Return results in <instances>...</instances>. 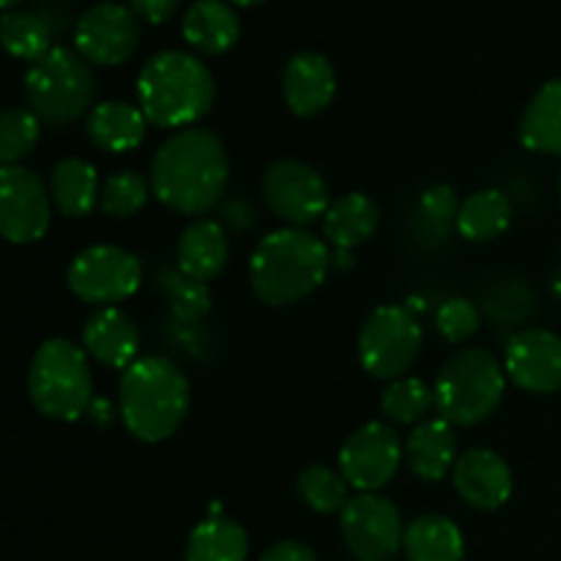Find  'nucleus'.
<instances>
[{
    "instance_id": "nucleus-1",
    "label": "nucleus",
    "mask_w": 561,
    "mask_h": 561,
    "mask_svg": "<svg viewBox=\"0 0 561 561\" xmlns=\"http://www.w3.org/2000/svg\"><path fill=\"white\" fill-rule=\"evenodd\" d=\"M228 151L208 129H181L162 142L151 162V186L170 211L201 217L225 195Z\"/></svg>"
},
{
    "instance_id": "nucleus-2",
    "label": "nucleus",
    "mask_w": 561,
    "mask_h": 561,
    "mask_svg": "<svg viewBox=\"0 0 561 561\" xmlns=\"http://www.w3.org/2000/svg\"><path fill=\"white\" fill-rule=\"evenodd\" d=\"M332 255L327 244L301 228L268 233L250 257V285L268 307H288L307 299L327 279Z\"/></svg>"
},
{
    "instance_id": "nucleus-3",
    "label": "nucleus",
    "mask_w": 561,
    "mask_h": 561,
    "mask_svg": "<svg viewBox=\"0 0 561 561\" xmlns=\"http://www.w3.org/2000/svg\"><path fill=\"white\" fill-rule=\"evenodd\" d=\"M118 403L126 431L140 442L159 444L190 414V381L164 356H146L121 376Z\"/></svg>"
},
{
    "instance_id": "nucleus-4",
    "label": "nucleus",
    "mask_w": 561,
    "mask_h": 561,
    "mask_svg": "<svg viewBox=\"0 0 561 561\" xmlns=\"http://www.w3.org/2000/svg\"><path fill=\"white\" fill-rule=\"evenodd\" d=\"M217 85L211 71L195 55L164 49L157 53L137 77V99L148 121L164 129L197 124L211 110Z\"/></svg>"
},
{
    "instance_id": "nucleus-5",
    "label": "nucleus",
    "mask_w": 561,
    "mask_h": 561,
    "mask_svg": "<svg viewBox=\"0 0 561 561\" xmlns=\"http://www.w3.org/2000/svg\"><path fill=\"white\" fill-rule=\"evenodd\" d=\"M507 370L485 348H460L444 362L436 378V409L449 425L474 427L499 409Z\"/></svg>"
},
{
    "instance_id": "nucleus-6",
    "label": "nucleus",
    "mask_w": 561,
    "mask_h": 561,
    "mask_svg": "<svg viewBox=\"0 0 561 561\" xmlns=\"http://www.w3.org/2000/svg\"><path fill=\"white\" fill-rule=\"evenodd\" d=\"M27 394L38 414L47 420L75 422L91 409L93 378L88 354L64 337L42 343L27 370Z\"/></svg>"
},
{
    "instance_id": "nucleus-7",
    "label": "nucleus",
    "mask_w": 561,
    "mask_h": 561,
    "mask_svg": "<svg viewBox=\"0 0 561 561\" xmlns=\"http://www.w3.org/2000/svg\"><path fill=\"white\" fill-rule=\"evenodd\" d=\"M93 91L96 85L88 60L66 47L49 49L25 75L27 107L49 126H66L82 118L91 107Z\"/></svg>"
},
{
    "instance_id": "nucleus-8",
    "label": "nucleus",
    "mask_w": 561,
    "mask_h": 561,
    "mask_svg": "<svg viewBox=\"0 0 561 561\" xmlns=\"http://www.w3.org/2000/svg\"><path fill=\"white\" fill-rule=\"evenodd\" d=\"M422 348V327L405 307L383 305L373 312L359 332L362 367L373 378L398 381Z\"/></svg>"
},
{
    "instance_id": "nucleus-9",
    "label": "nucleus",
    "mask_w": 561,
    "mask_h": 561,
    "mask_svg": "<svg viewBox=\"0 0 561 561\" xmlns=\"http://www.w3.org/2000/svg\"><path fill=\"white\" fill-rule=\"evenodd\" d=\"M142 283V266L131 252L113 244H96L82 250L66 272L71 294L88 305H118L137 294Z\"/></svg>"
},
{
    "instance_id": "nucleus-10",
    "label": "nucleus",
    "mask_w": 561,
    "mask_h": 561,
    "mask_svg": "<svg viewBox=\"0 0 561 561\" xmlns=\"http://www.w3.org/2000/svg\"><path fill=\"white\" fill-rule=\"evenodd\" d=\"M348 551L359 561H389L403 548L405 526L400 510L378 493H359L340 513Z\"/></svg>"
},
{
    "instance_id": "nucleus-11",
    "label": "nucleus",
    "mask_w": 561,
    "mask_h": 561,
    "mask_svg": "<svg viewBox=\"0 0 561 561\" xmlns=\"http://www.w3.org/2000/svg\"><path fill=\"white\" fill-rule=\"evenodd\" d=\"M263 201L294 228H305L327 217L332 206L323 175L299 159H279L263 173Z\"/></svg>"
},
{
    "instance_id": "nucleus-12",
    "label": "nucleus",
    "mask_w": 561,
    "mask_h": 561,
    "mask_svg": "<svg viewBox=\"0 0 561 561\" xmlns=\"http://www.w3.org/2000/svg\"><path fill=\"white\" fill-rule=\"evenodd\" d=\"M49 190L22 164L0 170V233L9 244H33L49 228Z\"/></svg>"
},
{
    "instance_id": "nucleus-13",
    "label": "nucleus",
    "mask_w": 561,
    "mask_h": 561,
    "mask_svg": "<svg viewBox=\"0 0 561 561\" xmlns=\"http://www.w3.org/2000/svg\"><path fill=\"white\" fill-rule=\"evenodd\" d=\"M403 458L405 447L398 433L383 422H367L340 449V474L356 491L376 493L394 480Z\"/></svg>"
},
{
    "instance_id": "nucleus-14",
    "label": "nucleus",
    "mask_w": 561,
    "mask_h": 561,
    "mask_svg": "<svg viewBox=\"0 0 561 561\" xmlns=\"http://www.w3.org/2000/svg\"><path fill=\"white\" fill-rule=\"evenodd\" d=\"M140 22L121 3H96L75 27L77 53L96 66H118L140 47Z\"/></svg>"
},
{
    "instance_id": "nucleus-15",
    "label": "nucleus",
    "mask_w": 561,
    "mask_h": 561,
    "mask_svg": "<svg viewBox=\"0 0 561 561\" xmlns=\"http://www.w3.org/2000/svg\"><path fill=\"white\" fill-rule=\"evenodd\" d=\"M504 370L515 387L535 394L561 389V337L548 329H524L513 334L504 351Z\"/></svg>"
},
{
    "instance_id": "nucleus-16",
    "label": "nucleus",
    "mask_w": 561,
    "mask_h": 561,
    "mask_svg": "<svg viewBox=\"0 0 561 561\" xmlns=\"http://www.w3.org/2000/svg\"><path fill=\"white\" fill-rule=\"evenodd\" d=\"M455 491L469 507L491 510L504 507L513 496V471L507 460L485 447L466 449L453 469Z\"/></svg>"
},
{
    "instance_id": "nucleus-17",
    "label": "nucleus",
    "mask_w": 561,
    "mask_h": 561,
    "mask_svg": "<svg viewBox=\"0 0 561 561\" xmlns=\"http://www.w3.org/2000/svg\"><path fill=\"white\" fill-rule=\"evenodd\" d=\"M337 93V75L321 53H296L283 71L285 104L301 118L323 113Z\"/></svg>"
},
{
    "instance_id": "nucleus-18",
    "label": "nucleus",
    "mask_w": 561,
    "mask_h": 561,
    "mask_svg": "<svg viewBox=\"0 0 561 561\" xmlns=\"http://www.w3.org/2000/svg\"><path fill=\"white\" fill-rule=\"evenodd\" d=\"M82 348L88 356L113 370H126L135 365V356L140 351V334L135 321L118 307H104L88 318L82 329Z\"/></svg>"
},
{
    "instance_id": "nucleus-19",
    "label": "nucleus",
    "mask_w": 561,
    "mask_h": 561,
    "mask_svg": "<svg viewBox=\"0 0 561 561\" xmlns=\"http://www.w3.org/2000/svg\"><path fill=\"white\" fill-rule=\"evenodd\" d=\"M405 463L420 480L438 482L458 463V436L447 420H427L416 425L405 442Z\"/></svg>"
},
{
    "instance_id": "nucleus-20",
    "label": "nucleus",
    "mask_w": 561,
    "mask_h": 561,
    "mask_svg": "<svg viewBox=\"0 0 561 561\" xmlns=\"http://www.w3.org/2000/svg\"><path fill=\"white\" fill-rule=\"evenodd\" d=\"M184 38L206 55H222L239 42L241 20L225 0H195L181 22Z\"/></svg>"
},
{
    "instance_id": "nucleus-21",
    "label": "nucleus",
    "mask_w": 561,
    "mask_h": 561,
    "mask_svg": "<svg viewBox=\"0 0 561 561\" xmlns=\"http://www.w3.org/2000/svg\"><path fill=\"white\" fill-rule=\"evenodd\" d=\"M146 113L129 102H102L88 113L85 131L91 142L102 151L124 153L135 151L146 140Z\"/></svg>"
},
{
    "instance_id": "nucleus-22",
    "label": "nucleus",
    "mask_w": 561,
    "mask_h": 561,
    "mask_svg": "<svg viewBox=\"0 0 561 561\" xmlns=\"http://www.w3.org/2000/svg\"><path fill=\"white\" fill-rule=\"evenodd\" d=\"M230 244L222 225L214 219H197L179 239V268L195 279H211L228 266Z\"/></svg>"
},
{
    "instance_id": "nucleus-23",
    "label": "nucleus",
    "mask_w": 561,
    "mask_h": 561,
    "mask_svg": "<svg viewBox=\"0 0 561 561\" xmlns=\"http://www.w3.org/2000/svg\"><path fill=\"white\" fill-rule=\"evenodd\" d=\"M403 551L409 561H463L466 542L447 515H420L405 526Z\"/></svg>"
},
{
    "instance_id": "nucleus-24",
    "label": "nucleus",
    "mask_w": 561,
    "mask_h": 561,
    "mask_svg": "<svg viewBox=\"0 0 561 561\" xmlns=\"http://www.w3.org/2000/svg\"><path fill=\"white\" fill-rule=\"evenodd\" d=\"M520 142L529 151L561 157V77L546 82L520 115Z\"/></svg>"
},
{
    "instance_id": "nucleus-25",
    "label": "nucleus",
    "mask_w": 561,
    "mask_h": 561,
    "mask_svg": "<svg viewBox=\"0 0 561 561\" xmlns=\"http://www.w3.org/2000/svg\"><path fill=\"white\" fill-rule=\"evenodd\" d=\"M381 222V211L365 192H351L329 206L323 217V233L337 250H354L365 244Z\"/></svg>"
},
{
    "instance_id": "nucleus-26",
    "label": "nucleus",
    "mask_w": 561,
    "mask_h": 561,
    "mask_svg": "<svg viewBox=\"0 0 561 561\" xmlns=\"http://www.w3.org/2000/svg\"><path fill=\"white\" fill-rule=\"evenodd\" d=\"M49 195H53L55 206H58L64 217H88L96 208L99 197H102L99 175L93 164L77 157H69L55 164L53 175H49Z\"/></svg>"
},
{
    "instance_id": "nucleus-27",
    "label": "nucleus",
    "mask_w": 561,
    "mask_h": 561,
    "mask_svg": "<svg viewBox=\"0 0 561 561\" xmlns=\"http://www.w3.org/2000/svg\"><path fill=\"white\" fill-rule=\"evenodd\" d=\"M458 230L469 241H493L513 222V203L504 192L482 190L466 197L458 211Z\"/></svg>"
},
{
    "instance_id": "nucleus-28",
    "label": "nucleus",
    "mask_w": 561,
    "mask_h": 561,
    "mask_svg": "<svg viewBox=\"0 0 561 561\" xmlns=\"http://www.w3.org/2000/svg\"><path fill=\"white\" fill-rule=\"evenodd\" d=\"M247 551V531L222 515L197 524L186 540V561H244Z\"/></svg>"
},
{
    "instance_id": "nucleus-29",
    "label": "nucleus",
    "mask_w": 561,
    "mask_h": 561,
    "mask_svg": "<svg viewBox=\"0 0 561 561\" xmlns=\"http://www.w3.org/2000/svg\"><path fill=\"white\" fill-rule=\"evenodd\" d=\"M0 36H3V47L9 49L14 58L33 60L49 53V25L44 16L33 14V11H5L3 22H0Z\"/></svg>"
},
{
    "instance_id": "nucleus-30",
    "label": "nucleus",
    "mask_w": 561,
    "mask_h": 561,
    "mask_svg": "<svg viewBox=\"0 0 561 561\" xmlns=\"http://www.w3.org/2000/svg\"><path fill=\"white\" fill-rule=\"evenodd\" d=\"M299 496L307 507H312L316 513H343L348 499V480H345L340 471L329 469V466H307L299 474Z\"/></svg>"
},
{
    "instance_id": "nucleus-31",
    "label": "nucleus",
    "mask_w": 561,
    "mask_h": 561,
    "mask_svg": "<svg viewBox=\"0 0 561 561\" xmlns=\"http://www.w3.org/2000/svg\"><path fill=\"white\" fill-rule=\"evenodd\" d=\"M42 121L31 107H5L0 115V162L3 168L20 164L36 148Z\"/></svg>"
},
{
    "instance_id": "nucleus-32",
    "label": "nucleus",
    "mask_w": 561,
    "mask_h": 561,
    "mask_svg": "<svg viewBox=\"0 0 561 561\" xmlns=\"http://www.w3.org/2000/svg\"><path fill=\"white\" fill-rule=\"evenodd\" d=\"M151 179L135 173V170H121V173L110 175L102 184V197H99V206L107 217L126 219L135 217L142 206L151 197Z\"/></svg>"
},
{
    "instance_id": "nucleus-33",
    "label": "nucleus",
    "mask_w": 561,
    "mask_h": 561,
    "mask_svg": "<svg viewBox=\"0 0 561 561\" xmlns=\"http://www.w3.org/2000/svg\"><path fill=\"white\" fill-rule=\"evenodd\" d=\"M436 405V392L420 378H398L381 394L383 414L400 425L420 422Z\"/></svg>"
},
{
    "instance_id": "nucleus-34",
    "label": "nucleus",
    "mask_w": 561,
    "mask_h": 561,
    "mask_svg": "<svg viewBox=\"0 0 561 561\" xmlns=\"http://www.w3.org/2000/svg\"><path fill=\"white\" fill-rule=\"evenodd\" d=\"M162 288L164 296H168L170 312H173L181 323L201 321V318L211 310V290L206 288V283L190 277V274H184L181 268L162 274Z\"/></svg>"
},
{
    "instance_id": "nucleus-35",
    "label": "nucleus",
    "mask_w": 561,
    "mask_h": 561,
    "mask_svg": "<svg viewBox=\"0 0 561 561\" xmlns=\"http://www.w3.org/2000/svg\"><path fill=\"white\" fill-rule=\"evenodd\" d=\"M537 299L531 294L529 285L518 283H502L496 290L488 296V312L496 318L499 323H520L535 312Z\"/></svg>"
},
{
    "instance_id": "nucleus-36",
    "label": "nucleus",
    "mask_w": 561,
    "mask_h": 561,
    "mask_svg": "<svg viewBox=\"0 0 561 561\" xmlns=\"http://www.w3.org/2000/svg\"><path fill=\"white\" fill-rule=\"evenodd\" d=\"M436 327L447 343H463L480 332V310L469 299H447L438 307Z\"/></svg>"
},
{
    "instance_id": "nucleus-37",
    "label": "nucleus",
    "mask_w": 561,
    "mask_h": 561,
    "mask_svg": "<svg viewBox=\"0 0 561 561\" xmlns=\"http://www.w3.org/2000/svg\"><path fill=\"white\" fill-rule=\"evenodd\" d=\"M422 211L425 217H431L433 222H449V219H458V195H455L453 186L447 184H436L431 190L422 192V201H420Z\"/></svg>"
},
{
    "instance_id": "nucleus-38",
    "label": "nucleus",
    "mask_w": 561,
    "mask_h": 561,
    "mask_svg": "<svg viewBox=\"0 0 561 561\" xmlns=\"http://www.w3.org/2000/svg\"><path fill=\"white\" fill-rule=\"evenodd\" d=\"M129 9L135 11L140 20L153 22V25H162L179 9V0H129Z\"/></svg>"
},
{
    "instance_id": "nucleus-39",
    "label": "nucleus",
    "mask_w": 561,
    "mask_h": 561,
    "mask_svg": "<svg viewBox=\"0 0 561 561\" xmlns=\"http://www.w3.org/2000/svg\"><path fill=\"white\" fill-rule=\"evenodd\" d=\"M261 561H318V557L312 548L305 546V542L283 540L277 542V546L268 548V551L261 557Z\"/></svg>"
},
{
    "instance_id": "nucleus-40",
    "label": "nucleus",
    "mask_w": 561,
    "mask_h": 561,
    "mask_svg": "<svg viewBox=\"0 0 561 561\" xmlns=\"http://www.w3.org/2000/svg\"><path fill=\"white\" fill-rule=\"evenodd\" d=\"M230 3H236V5H257V3H263V0H230Z\"/></svg>"
},
{
    "instance_id": "nucleus-41",
    "label": "nucleus",
    "mask_w": 561,
    "mask_h": 561,
    "mask_svg": "<svg viewBox=\"0 0 561 561\" xmlns=\"http://www.w3.org/2000/svg\"><path fill=\"white\" fill-rule=\"evenodd\" d=\"M0 3H3L5 11H14V5L20 3V0H0Z\"/></svg>"
},
{
    "instance_id": "nucleus-42",
    "label": "nucleus",
    "mask_w": 561,
    "mask_h": 561,
    "mask_svg": "<svg viewBox=\"0 0 561 561\" xmlns=\"http://www.w3.org/2000/svg\"><path fill=\"white\" fill-rule=\"evenodd\" d=\"M559 197H561V179H559Z\"/></svg>"
}]
</instances>
